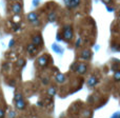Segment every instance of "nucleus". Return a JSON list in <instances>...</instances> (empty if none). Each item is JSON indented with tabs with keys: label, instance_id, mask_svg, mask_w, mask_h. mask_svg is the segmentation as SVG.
I'll use <instances>...</instances> for the list:
<instances>
[{
	"label": "nucleus",
	"instance_id": "nucleus-23",
	"mask_svg": "<svg viewBox=\"0 0 120 118\" xmlns=\"http://www.w3.org/2000/svg\"><path fill=\"white\" fill-rule=\"evenodd\" d=\"M118 116H119V114H118V113H116V114H115V115H114V116H113L112 118H118Z\"/></svg>",
	"mask_w": 120,
	"mask_h": 118
},
{
	"label": "nucleus",
	"instance_id": "nucleus-17",
	"mask_svg": "<svg viewBox=\"0 0 120 118\" xmlns=\"http://www.w3.org/2000/svg\"><path fill=\"white\" fill-rule=\"evenodd\" d=\"M49 81H50L49 77H43V79H42V84H44V85L49 84Z\"/></svg>",
	"mask_w": 120,
	"mask_h": 118
},
{
	"label": "nucleus",
	"instance_id": "nucleus-15",
	"mask_svg": "<svg viewBox=\"0 0 120 118\" xmlns=\"http://www.w3.org/2000/svg\"><path fill=\"white\" fill-rule=\"evenodd\" d=\"M113 78H114V80L116 81V82H118V81H120V71H119V70H116V71H115Z\"/></svg>",
	"mask_w": 120,
	"mask_h": 118
},
{
	"label": "nucleus",
	"instance_id": "nucleus-21",
	"mask_svg": "<svg viewBox=\"0 0 120 118\" xmlns=\"http://www.w3.org/2000/svg\"><path fill=\"white\" fill-rule=\"evenodd\" d=\"M24 63H25L24 60H22V59L19 60V61H18V65H24Z\"/></svg>",
	"mask_w": 120,
	"mask_h": 118
},
{
	"label": "nucleus",
	"instance_id": "nucleus-20",
	"mask_svg": "<svg viewBox=\"0 0 120 118\" xmlns=\"http://www.w3.org/2000/svg\"><path fill=\"white\" fill-rule=\"evenodd\" d=\"M80 46H81V38H79V39L76 41V48H79Z\"/></svg>",
	"mask_w": 120,
	"mask_h": 118
},
{
	"label": "nucleus",
	"instance_id": "nucleus-8",
	"mask_svg": "<svg viewBox=\"0 0 120 118\" xmlns=\"http://www.w3.org/2000/svg\"><path fill=\"white\" fill-rule=\"evenodd\" d=\"M97 83H98V79H97V77H95V76L89 77V79L86 80V84L89 88H94Z\"/></svg>",
	"mask_w": 120,
	"mask_h": 118
},
{
	"label": "nucleus",
	"instance_id": "nucleus-5",
	"mask_svg": "<svg viewBox=\"0 0 120 118\" xmlns=\"http://www.w3.org/2000/svg\"><path fill=\"white\" fill-rule=\"evenodd\" d=\"M49 62H50V59H49V57L46 56V55H42V56H40L39 58H38V60H37L38 65L41 66V68L46 66L49 64Z\"/></svg>",
	"mask_w": 120,
	"mask_h": 118
},
{
	"label": "nucleus",
	"instance_id": "nucleus-14",
	"mask_svg": "<svg viewBox=\"0 0 120 118\" xmlns=\"http://www.w3.org/2000/svg\"><path fill=\"white\" fill-rule=\"evenodd\" d=\"M48 19H49L50 22H55L56 19H57V14L55 12H51L50 14H49V16H48Z\"/></svg>",
	"mask_w": 120,
	"mask_h": 118
},
{
	"label": "nucleus",
	"instance_id": "nucleus-1",
	"mask_svg": "<svg viewBox=\"0 0 120 118\" xmlns=\"http://www.w3.org/2000/svg\"><path fill=\"white\" fill-rule=\"evenodd\" d=\"M62 36H63V39L65 40V41H71V40L73 39L74 33H73V29L71 25H65V27H63Z\"/></svg>",
	"mask_w": 120,
	"mask_h": 118
},
{
	"label": "nucleus",
	"instance_id": "nucleus-16",
	"mask_svg": "<svg viewBox=\"0 0 120 118\" xmlns=\"http://www.w3.org/2000/svg\"><path fill=\"white\" fill-rule=\"evenodd\" d=\"M20 99H23L22 94H20V93H16V94H15V96H14V100H15V101L20 100Z\"/></svg>",
	"mask_w": 120,
	"mask_h": 118
},
{
	"label": "nucleus",
	"instance_id": "nucleus-22",
	"mask_svg": "<svg viewBox=\"0 0 120 118\" xmlns=\"http://www.w3.org/2000/svg\"><path fill=\"white\" fill-rule=\"evenodd\" d=\"M111 1H112V0H102V2H103V3H105V4H110Z\"/></svg>",
	"mask_w": 120,
	"mask_h": 118
},
{
	"label": "nucleus",
	"instance_id": "nucleus-18",
	"mask_svg": "<svg viewBox=\"0 0 120 118\" xmlns=\"http://www.w3.org/2000/svg\"><path fill=\"white\" fill-rule=\"evenodd\" d=\"M5 117V111H4V109L0 108V118H4Z\"/></svg>",
	"mask_w": 120,
	"mask_h": 118
},
{
	"label": "nucleus",
	"instance_id": "nucleus-19",
	"mask_svg": "<svg viewBox=\"0 0 120 118\" xmlns=\"http://www.w3.org/2000/svg\"><path fill=\"white\" fill-rule=\"evenodd\" d=\"M15 116H16V114H15L14 111H11V112H8V118H15Z\"/></svg>",
	"mask_w": 120,
	"mask_h": 118
},
{
	"label": "nucleus",
	"instance_id": "nucleus-6",
	"mask_svg": "<svg viewBox=\"0 0 120 118\" xmlns=\"http://www.w3.org/2000/svg\"><path fill=\"white\" fill-rule=\"evenodd\" d=\"M32 43L35 44L36 46H41L42 43H43V40H42V37L41 35H35L33 36V38H32Z\"/></svg>",
	"mask_w": 120,
	"mask_h": 118
},
{
	"label": "nucleus",
	"instance_id": "nucleus-12",
	"mask_svg": "<svg viewBox=\"0 0 120 118\" xmlns=\"http://www.w3.org/2000/svg\"><path fill=\"white\" fill-rule=\"evenodd\" d=\"M55 81H56L57 83H63L64 81H65V75L61 74V73L57 74L56 76H55Z\"/></svg>",
	"mask_w": 120,
	"mask_h": 118
},
{
	"label": "nucleus",
	"instance_id": "nucleus-13",
	"mask_svg": "<svg viewBox=\"0 0 120 118\" xmlns=\"http://www.w3.org/2000/svg\"><path fill=\"white\" fill-rule=\"evenodd\" d=\"M56 93H57V89H56V87H50L48 89V95L50 96V97H53V96H55L56 95Z\"/></svg>",
	"mask_w": 120,
	"mask_h": 118
},
{
	"label": "nucleus",
	"instance_id": "nucleus-7",
	"mask_svg": "<svg viewBox=\"0 0 120 118\" xmlns=\"http://www.w3.org/2000/svg\"><path fill=\"white\" fill-rule=\"evenodd\" d=\"M80 58L83 59V60H90L92 58V52L89 50V49H85V50H83L82 52H81L80 54Z\"/></svg>",
	"mask_w": 120,
	"mask_h": 118
},
{
	"label": "nucleus",
	"instance_id": "nucleus-3",
	"mask_svg": "<svg viewBox=\"0 0 120 118\" xmlns=\"http://www.w3.org/2000/svg\"><path fill=\"white\" fill-rule=\"evenodd\" d=\"M87 71V65L83 62H80V63H77V66H76V71L79 75H84Z\"/></svg>",
	"mask_w": 120,
	"mask_h": 118
},
{
	"label": "nucleus",
	"instance_id": "nucleus-2",
	"mask_svg": "<svg viewBox=\"0 0 120 118\" xmlns=\"http://www.w3.org/2000/svg\"><path fill=\"white\" fill-rule=\"evenodd\" d=\"M81 0H64V4L68 8L72 10V8H76L77 6L80 4Z\"/></svg>",
	"mask_w": 120,
	"mask_h": 118
},
{
	"label": "nucleus",
	"instance_id": "nucleus-11",
	"mask_svg": "<svg viewBox=\"0 0 120 118\" xmlns=\"http://www.w3.org/2000/svg\"><path fill=\"white\" fill-rule=\"evenodd\" d=\"M26 52L30 53L31 55L35 54V53L37 52V46H36L35 44H33V43L27 44V46H26Z\"/></svg>",
	"mask_w": 120,
	"mask_h": 118
},
{
	"label": "nucleus",
	"instance_id": "nucleus-4",
	"mask_svg": "<svg viewBox=\"0 0 120 118\" xmlns=\"http://www.w3.org/2000/svg\"><path fill=\"white\" fill-rule=\"evenodd\" d=\"M27 21L30 23H33V24H39V20H38V14L35 12H31L27 15Z\"/></svg>",
	"mask_w": 120,
	"mask_h": 118
},
{
	"label": "nucleus",
	"instance_id": "nucleus-9",
	"mask_svg": "<svg viewBox=\"0 0 120 118\" xmlns=\"http://www.w3.org/2000/svg\"><path fill=\"white\" fill-rule=\"evenodd\" d=\"M12 12L14 13L15 15H19L21 12H22V5H21L20 3H14L12 6Z\"/></svg>",
	"mask_w": 120,
	"mask_h": 118
},
{
	"label": "nucleus",
	"instance_id": "nucleus-10",
	"mask_svg": "<svg viewBox=\"0 0 120 118\" xmlns=\"http://www.w3.org/2000/svg\"><path fill=\"white\" fill-rule=\"evenodd\" d=\"M15 107H16L17 110H24L25 107H26V102L24 99H20L15 101Z\"/></svg>",
	"mask_w": 120,
	"mask_h": 118
}]
</instances>
